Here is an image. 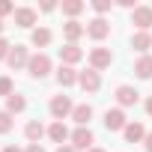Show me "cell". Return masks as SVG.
<instances>
[{
  "instance_id": "19",
  "label": "cell",
  "mask_w": 152,
  "mask_h": 152,
  "mask_svg": "<svg viewBox=\"0 0 152 152\" xmlns=\"http://www.w3.org/2000/svg\"><path fill=\"white\" fill-rule=\"evenodd\" d=\"M51 39H54V33H51L48 27H36V30L30 33V42H33L36 48H48V45H51Z\"/></svg>"
},
{
  "instance_id": "22",
  "label": "cell",
  "mask_w": 152,
  "mask_h": 152,
  "mask_svg": "<svg viewBox=\"0 0 152 152\" xmlns=\"http://www.w3.org/2000/svg\"><path fill=\"white\" fill-rule=\"evenodd\" d=\"M84 9H87V3H84V0H63V12H66L72 21H75V15H81Z\"/></svg>"
},
{
  "instance_id": "1",
  "label": "cell",
  "mask_w": 152,
  "mask_h": 152,
  "mask_svg": "<svg viewBox=\"0 0 152 152\" xmlns=\"http://www.w3.org/2000/svg\"><path fill=\"white\" fill-rule=\"evenodd\" d=\"M48 107H51V116H54L57 122H63V119H66V116H72V110H75V104H72V99H69V96H54Z\"/></svg>"
},
{
  "instance_id": "35",
  "label": "cell",
  "mask_w": 152,
  "mask_h": 152,
  "mask_svg": "<svg viewBox=\"0 0 152 152\" xmlns=\"http://www.w3.org/2000/svg\"><path fill=\"white\" fill-rule=\"evenodd\" d=\"M90 152H104V149H99V146H93V149H90Z\"/></svg>"
},
{
  "instance_id": "9",
  "label": "cell",
  "mask_w": 152,
  "mask_h": 152,
  "mask_svg": "<svg viewBox=\"0 0 152 152\" xmlns=\"http://www.w3.org/2000/svg\"><path fill=\"white\" fill-rule=\"evenodd\" d=\"M137 99H140V93H137L134 87H128V84H119V87H116V102H119V107H131V104H137Z\"/></svg>"
},
{
  "instance_id": "14",
  "label": "cell",
  "mask_w": 152,
  "mask_h": 152,
  "mask_svg": "<svg viewBox=\"0 0 152 152\" xmlns=\"http://www.w3.org/2000/svg\"><path fill=\"white\" fill-rule=\"evenodd\" d=\"M134 75H137L140 81H149V78H152V57H149V54L137 57V63H134Z\"/></svg>"
},
{
  "instance_id": "29",
  "label": "cell",
  "mask_w": 152,
  "mask_h": 152,
  "mask_svg": "<svg viewBox=\"0 0 152 152\" xmlns=\"http://www.w3.org/2000/svg\"><path fill=\"white\" fill-rule=\"evenodd\" d=\"M24 152H48V149H45V146H42V143H30V146H27V149H24Z\"/></svg>"
},
{
  "instance_id": "23",
  "label": "cell",
  "mask_w": 152,
  "mask_h": 152,
  "mask_svg": "<svg viewBox=\"0 0 152 152\" xmlns=\"http://www.w3.org/2000/svg\"><path fill=\"white\" fill-rule=\"evenodd\" d=\"M6 110H9V113H21V110H27V99L18 96V93H12V96L6 99Z\"/></svg>"
},
{
  "instance_id": "27",
  "label": "cell",
  "mask_w": 152,
  "mask_h": 152,
  "mask_svg": "<svg viewBox=\"0 0 152 152\" xmlns=\"http://www.w3.org/2000/svg\"><path fill=\"white\" fill-rule=\"evenodd\" d=\"M9 12L15 15V6L9 3V0H0V18H3V15H9Z\"/></svg>"
},
{
  "instance_id": "20",
  "label": "cell",
  "mask_w": 152,
  "mask_h": 152,
  "mask_svg": "<svg viewBox=\"0 0 152 152\" xmlns=\"http://www.w3.org/2000/svg\"><path fill=\"white\" fill-rule=\"evenodd\" d=\"M48 137H51L54 143H60V146H63V143H66V140L72 137V131H69V128H66L63 122H54V125L48 128Z\"/></svg>"
},
{
  "instance_id": "12",
  "label": "cell",
  "mask_w": 152,
  "mask_h": 152,
  "mask_svg": "<svg viewBox=\"0 0 152 152\" xmlns=\"http://www.w3.org/2000/svg\"><path fill=\"white\" fill-rule=\"evenodd\" d=\"M60 60H63V66H75V63L84 60V51L78 45H63L60 48Z\"/></svg>"
},
{
  "instance_id": "15",
  "label": "cell",
  "mask_w": 152,
  "mask_h": 152,
  "mask_svg": "<svg viewBox=\"0 0 152 152\" xmlns=\"http://www.w3.org/2000/svg\"><path fill=\"white\" fill-rule=\"evenodd\" d=\"M78 75L81 72H75L72 66H60L57 69V84L60 87H72V84H78Z\"/></svg>"
},
{
  "instance_id": "31",
  "label": "cell",
  "mask_w": 152,
  "mask_h": 152,
  "mask_svg": "<svg viewBox=\"0 0 152 152\" xmlns=\"http://www.w3.org/2000/svg\"><path fill=\"white\" fill-rule=\"evenodd\" d=\"M57 9V3H51V0H48V3H42V12H54Z\"/></svg>"
},
{
  "instance_id": "25",
  "label": "cell",
  "mask_w": 152,
  "mask_h": 152,
  "mask_svg": "<svg viewBox=\"0 0 152 152\" xmlns=\"http://www.w3.org/2000/svg\"><path fill=\"white\" fill-rule=\"evenodd\" d=\"M15 93V87H12V78H6V75H3V78H0V96H12Z\"/></svg>"
},
{
  "instance_id": "10",
  "label": "cell",
  "mask_w": 152,
  "mask_h": 152,
  "mask_svg": "<svg viewBox=\"0 0 152 152\" xmlns=\"http://www.w3.org/2000/svg\"><path fill=\"white\" fill-rule=\"evenodd\" d=\"M107 33H110V24H107L104 18H93V21L87 24V36H90V39H96V42H102Z\"/></svg>"
},
{
  "instance_id": "34",
  "label": "cell",
  "mask_w": 152,
  "mask_h": 152,
  "mask_svg": "<svg viewBox=\"0 0 152 152\" xmlns=\"http://www.w3.org/2000/svg\"><path fill=\"white\" fill-rule=\"evenodd\" d=\"M3 152H21V149H18V146H6Z\"/></svg>"
},
{
  "instance_id": "18",
  "label": "cell",
  "mask_w": 152,
  "mask_h": 152,
  "mask_svg": "<svg viewBox=\"0 0 152 152\" xmlns=\"http://www.w3.org/2000/svg\"><path fill=\"white\" fill-rule=\"evenodd\" d=\"M122 137H125L128 143H140V140H146V128H143L140 122H128L125 131H122Z\"/></svg>"
},
{
  "instance_id": "36",
  "label": "cell",
  "mask_w": 152,
  "mask_h": 152,
  "mask_svg": "<svg viewBox=\"0 0 152 152\" xmlns=\"http://www.w3.org/2000/svg\"><path fill=\"white\" fill-rule=\"evenodd\" d=\"M0 33H3V18H0Z\"/></svg>"
},
{
  "instance_id": "4",
  "label": "cell",
  "mask_w": 152,
  "mask_h": 152,
  "mask_svg": "<svg viewBox=\"0 0 152 152\" xmlns=\"http://www.w3.org/2000/svg\"><path fill=\"white\" fill-rule=\"evenodd\" d=\"M6 63H9V69H12V72L27 69V66H30V51H27V45H12V51H9Z\"/></svg>"
},
{
  "instance_id": "32",
  "label": "cell",
  "mask_w": 152,
  "mask_h": 152,
  "mask_svg": "<svg viewBox=\"0 0 152 152\" xmlns=\"http://www.w3.org/2000/svg\"><path fill=\"white\" fill-rule=\"evenodd\" d=\"M143 143H146V152H152V131L146 134V140H143Z\"/></svg>"
},
{
  "instance_id": "3",
  "label": "cell",
  "mask_w": 152,
  "mask_h": 152,
  "mask_svg": "<svg viewBox=\"0 0 152 152\" xmlns=\"http://www.w3.org/2000/svg\"><path fill=\"white\" fill-rule=\"evenodd\" d=\"M27 72H30V78L42 81L45 75L51 72V57H48V54H33V57H30V66H27Z\"/></svg>"
},
{
  "instance_id": "13",
  "label": "cell",
  "mask_w": 152,
  "mask_h": 152,
  "mask_svg": "<svg viewBox=\"0 0 152 152\" xmlns=\"http://www.w3.org/2000/svg\"><path fill=\"white\" fill-rule=\"evenodd\" d=\"M36 24V9L33 6H18L15 9V27H33Z\"/></svg>"
},
{
  "instance_id": "24",
  "label": "cell",
  "mask_w": 152,
  "mask_h": 152,
  "mask_svg": "<svg viewBox=\"0 0 152 152\" xmlns=\"http://www.w3.org/2000/svg\"><path fill=\"white\" fill-rule=\"evenodd\" d=\"M9 131H12V113L0 110V134H9Z\"/></svg>"
},
{
  "instance_id": "28",
  "label": "cell",
  "mask_w": 152,
  "mask_h": 152,
  "mask_svg": "<svg viewBox=\"0 0 152 152\" xmlns=\"http://www.w3.org/2000/svg\"><path fill=\"white\" fill-rule=\"evenodd\" d=\"M9 51H12V45H9L3 36H0V60H6V57H9Z\"/></svg>"
},
{
  "instance_id": "30",
  "label": "cell",
  "mask_w": 152,
  "mask_h": 152,
  "mask_svg": "<svg viewBox=\"0 0 152 152\" xmlns=\"http://www.w3.org/2000/svg\"><path fill=\"white\" fill-rule=\"evenodd\" d=\"M57 152H78V149H75L72 143H63V146H57Z\"/></svg>"
},
{
  "instance_id": "6",
  "label": "cell",
  "mask_w": 152,
  "mask_h": 152,
  "mask_svg": "<svg viewBox=\"0 0 152 152\" xmlns=\"http://www.w3.org/2000/svg\"><path fill=\"white\" fill-rule=\"evenodd\" d=\"M78 84H81L84 93H99V90H102V75H99L96 69H87V72L78 75Z\"/></svg>"
},
{
  "instance_id": "7",
  "label": "cell",
  "mask_w": 152,
  "mask_h": 152,
  "mask_svg": "<svg viewBox=\"0 0 152 152\" xmlns=\"http://www.w3.org/2000/svg\"><path fill=\"white\" fill-rule=\"evenodd\" d=\"M110 63H113V54H110V48H93V51H90V69L102 72V69H107Z\"/></svg>"
},
{
  "instance_id": "2",
  "label": "cell",
  "mask_w": 152,
  "mask_h": 152,
  "mask_svg": "<svg viewBox=\"0 0 152 152\" xmlns=\"http://www.w3.org/2000/svg\"><path fill=\"white\" fill-rule=\"evenodd\" d=\"M72 146L75 149H84V152H90L93 149V143H96V137H93V131H90V125H78V128H75L72 131Z\"/></svg>"
},
{
  "instance_id": "16",
  "label": "cell",
  "mask_w": 152,
  "mask_h": 152,
  "mask_svg": "<svg viewBox=\"0 0 152 152\" xmlns=\"http://www.w3.org/2000/svg\"><path fill=\"white\" fill-rule=\"evenodd\" d=\"M131 48H134V51L143 57V54L152 48V36H149V33H143V30H137V33L131 36Z\"/></svg>"
},
{
  "instance_id": "33",
  "label": "cell",
  "mask_w": 152,
  "mask_h": 152,
  "mask_svg": "<svg viewBox=\"0 0 152 152\" xmlns=\"http://www.w3.org/2000/svg\"><path fill=\"white\" fill-rule=\"evenodd\" d=\"M146 113H149V116H152V96H149V99H146Z\"/></svg>"
},
{
  "instance_id": "17",
  "label": "cell",
  "mask_w": 152,
  "mask_h": 152,
  "mask_svg": "<svg viewBox=\"0 0 152 152\" xmlns=\"http://www.w3.org/2000/svg\"><path fill=\"white\" fill-rule=\"evenodd\" d=\"M24 137H27L30 143H39V140L45 137V125H42L39 119H30V122L24 125Z\"/></svg>"
},
{
  "instance_id": "21",
  "label": "cell",
  "mask_w": 152,
  "mask_h": 152,
  "mask_svg": "<svg viewBox=\"0 0 152 152\" xmlns=\"http://www.w3.org/2000/svg\"><path fill=\"white\" fill-rule=\"evenodd\" d=\"M72 119L78 122V125H87V122L93 119V107H90V104H75V110H72Z\"/></svg>"
},
{
  "instance_id": "5",
  "label": "cell",
  "mask_w": 152,
  "mask_h": 152,
  "mask_svg": "<svg viewBox=\"0 0 152 152\" xmlns=\"http://www.w3.org/2000/svg\"><path fill=\"white\" fill-rule=\"evenodd\" d=\"M125 125H128V119H125L122 107L104 110V128H107V131H125Z\"/></svg>"
},
{
  "instance_id": "8",
  "label": "cell",
  "mask_w": 152,
  "mask_h": 152,
  "mask_svg": "<svg viewBox=\"0 0 152 152\" xmlns=\"http://www.w3.org/2000/svg\"><path fill=\"white\" fill-rule=\"evenodd\" d=\"M131 24L146 33V30L152 27V6H137V9L131 12Z\"/></svg>"
},
{
  "instance_id": "26",
  "label": "cell",
  "mask_w": 152,
  "mask_h": 152,
  "mask_svg": "<svg viewBox=\"0 0 152 152\" xmlns=\"http://www.w3.org/2000/svg\"><path fill=\"white\" fill-rule=\"evenodd\" d=\"M93 9H96L99 18H102L104 12H110V0H93Z\"/></svg>"
},
{
  "instance_id": "11",
  "label": "cell",
  "mask_w": 152,
  "mask_h": 152,
  "mask_svg": "<svg viewBox=\"0 0 152 152\" xmlns=\"http://www.w3.org/2000/svg\"><path fill=\"white\" fill-rule=\"evenodd\" d=\"M87 33V27L81 24V21H66L63 24V36H66V42L69 45H78V39Z\"/></svg>"
}]
</instances>
